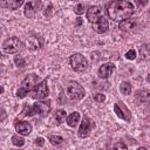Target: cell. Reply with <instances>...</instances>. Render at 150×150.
Listing matches in <instances>:
<instances>
[{
	"instance_id": "obj_1",
	"label": "cell",
	"mask_w": 150,
	"mask_h": 150,
	"mask_svg": "<svg viewBox=\"0 0 150 150\" xmlns=\"http://www.w3.org/2000/svg\"><path fill=\"white\" fill-rule=\"evenodd\" d=\"M134 4L131 1H112L107 7V14L112 21H124L131 18L134 14Z\"/></svg>"
},
{
	"instance_id": "obj_2",
	"label": "cell",
	"mask_w": 150,
	"mask_h": 150,
	"mask_svg": "<svg viewBox=\"0 0 150 150\" xmlns=\"http://www.w3.org/2000/svg\"><path fill=\"white\" fill-rule=\"evenodd\" d=\"M38 83H39V82H38V75H35V74H29V75H27V76L22 80L20 88L16 90V97H19V98L25 97L29 91H32V90L35 88V86H36Z\"/></svg>"
},
{
	"instance_id": "obj_3",
	"label": "cell",
	"mask_w": 150,
	"mask_h": 150,
	"mask_svg": "<svg viewBox=\"0 0 150 150\" xmlns=\"http://www.w3.org/2000/svg\"><path fill=\"white\" fill-rule=\"evenodd\" d=\"M69 63H70L71 69L75 70L76 73H83V71H86L88 69V61L80 53H75V54L70 55Z\"/></svg>"
},
{
	"instance_id": "obj_4",
	"label": "cell",
	"mask_w": 150,
	"mask_h": 150,
	"mask_svg": "<svg viewBox=\"0 0 150 150\" xmlns=\"http://www.w3.org/2000/svg\"><path fill=\"white\" fill-rule=\"evenodd\" d=\"M21 48H22V43H21L20 39L16 38V36L8 38L2 43V49L7 54H15V53L20 52Z\"/></svg>"
},
{
	"instance_id": "obj_5",
	"label": "cell",
	"mask_w": 150,
	"mask_h": 150,
	"mask_svg": "<svg viewBox=\"0 0 150 150\" xmlns=\"http://www.w3.org/2000/svg\"><path fill=\"white\" fill-rule=\"evenodd\" d=\"M66 91H67L68 97L73 101H79V100H82L84 97V89L77 82H70L67 86Z\"/></svg>"
},
{
	"instance_id": "obj_6",
	"label": "cell",
	"mask_w": 150,
	"mask_h": 150,
	"mask_svg": "<svg viewBox=\"0 0 150 150\" xmlns=\"http://www.w3.org/2000/svg\"><path fill=\"white\" fill-rule=\"evenodd\" d=\"M48 95H49V89H48L46 80L39 82L35 86V88L30 91V96L34 100H43V98H47Z\"/></svg>"
},
{
	"instance_id": "obj_7",
	"label": "cell",
	"mask_w": 150,
	"mask_h": 150,
	"mask_svg": "<svg viewBox=\"0 0 150 150\" xmlns=\"http://www.w3.org/2000/svg\"><path fill=\"white\" fill-rule=\"evenodd\" d=\"M50 101H38L32 107V112L38 116H46L50 111Z\"/></svg>"
},
{
	"instance_id": "obj_8",
	"label": "cell",
	"mask_w": 150,
	"mask_h": 150,
	"mask_svg": "<svg viewBox=\"0 0 150 150\" xmlns=\"http://www.w3.org/2000/svg\"><path fill=\"white\" fill-rule=\"evenodd\" d=\"M101 18H103V11L100 6L95 5V6H90L88 9H87V20L90 22V23H95L97 22Z\"/></svg>"
},
{
	"instance_id": "obj_9",
	"label": "cell",
	"mask_w": 150,
	"mask_h": 150,
	"mask_svg": "<svg viewBox=\"0 0 150 150\" xmlns=\"http://www.w3.org/2000/svg\"><path fill=\"white\" fill-rule=\"evenodd\" d=\"M93 127H94L93 121H91L89 117L84 116L83 120H82V122H81V125H80V128H79V131H77L79 137H81V138L88 137L89 134H90V131H91V129H93Z\"/></svg>"
},
{
	"instance_id": "obj_10",
	"label": "cell",
	"mask_w": 150,
	"mask_h": 150,
	"mask_svg": "<svg viewBox=\"0 0 150 150\" xmlns=\"http://www.w3.org/2000/svg\"><path fill=\"white\" fill-rule=\"evenodd\" d=\"M114 111H115V114H116L120 118L124 120L125 122H129V121L131 120V112H130L129 109L125 107V104L122 103V102H117V103L114 104Z\"/></svg>"
},
{
	"instance_id": "obj_11",
	"label": "cell",
	"mask_w": 150,
	"mask_h": 150,
	"mask_svg": "<svg viewBox=\"0 0 150 150\" xmlns=\"http://www.w3.org/2000/svg\"><path fill=\"white\" fill-rule=\"evenodd\" d=\"M41 6H42L41 1H28L25 4L23 13L27 18H33L35 15V13L41 8Z\"/></svg>"
},
{
	"instance_id": "obj_12",
	"label": "cell",
	"mask_w": 150,
	"mask_h": 150,
	"mask_svg": "<svg viewBox=\"0 0 150 150\" xmlns=\"http://www.w3.org/2000/svg\"><path fill=\"white\" fill-rule=\"evenodd\" d=\"M115 64L111 63V62H108V63H103L100 68H98V76L101 79H108L114 71H115Z\"/></svg>"
},
{
	"instance_id": "obj_13",
	"label": "cell",
	"mask_w": 150,
	"mask_h": 150,
	"mask_svg": "<svg viewBox=\"0 0 150 150\" xmlns=\"http://www.w3.org/2000/svg\"><path fill=\"white\" fill-rule=\"evenodd\" d=\"M15 130L18 131L19 135L28 136L32 132V125L28 122H25V121H20V122L15 121Z\"/></svg>"
},
{
	"instance_id": "obj_14",
	"label": "cell",
	"mask_w": 150,
	"mask_h": 150,
	"mask_svg": "<svg viewBox=\"0 0 150 150\" xmlns=\"http://www.w3.org/2000/svg\"><path fill=\"white\" fill-rule=\"evenodd\" d=\"M108 28H109V23H108V20H107L104 16L101 18L97 22H95V23L93 25V29H94L96 33H98V34L105 33V32L108 30Z\"/></svg>"
},
{
	"instance_id": "obj_15",
	"label": "cell",
	"mask_w": 150,
	"mask_h": 150,
	"mask_svg": "<svg viewBox=\"0 0 150 150\" xmlns=\"http://www.w3.org/2000/svg\"><path fill=\"white\" fill-rule=\"evenodd\" d=\"M27 45L30 49H39L42 47V39L38 35H30L27 39Z\"/></svg>"
},
{
	"instance_id": "obj_16",
	"label": "cell",
	"mask_w": 150,
	"mask_h": 150,
	"mask_svg": "<svg viewBox=\"0 0 150 150\" xmlns=\"http://www.w3.org/2000/svg\"><path fill=\"white\" fill-rule=\"evenodd\" d=\"M23 4L22 0H6V1H0V6L8 8V9H18L21 5Z\"/></svg>"
},
{
	"instance_id": "obj_17",
	"label": "cell",
	"mask_w": 150,
	"mask_h": 150,
	"mask_svg": "<svg viewBox=\"0 0 150 150\" xmlns=\"http://www.w3.org/2000/svg\"><path fill=\"white\" fill-rule=\"evenodd\" d=\"M135 27H136V21L131 20V19H128V20L120 22V26H118V28L123 32H131Z\"/></svg>"
},
{
	"instance_id": "obj_18",
	"label": "cell",
	"mask_w": 150,
	"mask_h": 150,
	"mask_svg": "<svg viewBox=\"0 0 150 150\" xmlns=\"http://www.w3.org/2000/svg\"><path fill=\"white\" fill-rule=\"evenodd\" d=\"M79 122H80V112H77V111L71 112V114L67 117V124H68L69 127H71V128H74Z\"/></svg>"
},
{
	"instance_id": "obj_19",
	"label": "cell",
	"mask_w": 150,
	"mask_h": 150,
	"mask_svg": "<svg viewBox=\"0 0 150 150\" xmlns=\"http://www.w3.org/2000/svg\"><path fill=\"white\" fill-rule=\"evenodd\" d=\"M66 117H67V112H66L63 109H57V110H55V112H54V118H55V121H56L57 124L63 123V121L66 120Z\"/></svg>"
},
{
	"instance_id": "obj_20",
	"label": "cell",
	"mask_w": 150,
	"mask_h": 150,
	"mask_svg": "<svg viewBox=\"0 0 150 150\" xmlns=\"http://www.w3.org/2000/svg\"><path fill=\"white\" fill-rule=\"evenodd\" d=\"M136 97H137L138 100L145 102V101H148V100L150 98V90H148V89L137 90V93H136Z\"/></svg>"
},
{
	"instance_id": "obj_21",
	"label": "cell",
	"mask_w": 150,
	"mask_h": 150,
	"mask_svg": "<svg viewBox=\"0 0 150 150\" xmlns=\"http://www.w3.org/2000/svg\"><path fill=\"white\" fill-rule=\"evenodd\" d=\"M49 142L53 144V145H60L63 143V137L62 136H59V135H50L48 137Z\"/></svg>"
},
{
	"instance_id": "obj_22",
	"label": "cell",
	"mask_w": 150,
	"mask_h": 150,
	"mask_svg": "<svg viewBox=\"0 0 150 150\" xmlns=\"http://www.w3.org/2000/svg\"><path fill=\"white\" fill-rule=\"evenodd\" d=\"M120 90H121V93H122L123 95H128V94H130V91H131V84H130L129 82L124 81V82L121 83Z\"/></svg>"
},
{
	"instance_id": "obj_23",
	"label": "cell",
	"mask_w": 150,
	"mask_h": 150,
	"mask_svg": "<svg viewBox=\"0 0 150 150\" xmlns=\"http://www.w3.org/2000/svg\"><path fill=\"white\" fill-rule=\"evenodd\" d=\"M12 143L15 146H22L25 144V139L22 137H20L19 135H13L12 136Z\"/></svg>"
},
{
	"instance_id": "obj_24",
	"label": "cell",
	"mask_w": 150,
	"mask_h": 150,
	"mask_svg": "<svg viewBox=\"0 0 150 150\" xmlns=\"http://www.w3.org/2000/svg\"><path fill=\"white\" fill-rule=\"evenodd\" d=\"M14 63H15L16 67H20V68L26 66V61H25V59L22 56H15L14 57Z\"/></svg>"
},
{
	"instance_id": "obj_25",
	"label": "cell",
	"mask_w": 150,
	"mask_h": 150,
	"mask_svg": "<svg viewBox=\"0 0 150 150\" xmlns=\"http://www.w3.org/2000/svg\"><path fill=\"white\" fill-rule=\"evenodd\" d=\"M84 8H86V5H84V4H82V2H80V4H77V5L75 6L74 12H75L77 15H81V14H83V13H84Z\"/></svg>"
},
{
	"instance_id": "obj_26",
	"label": "cell",
	"mask_w": 150,
	"mask_h": 150,
	"mask_svg": "<svg viewBox=\"0 0 150 150\" xmlns=\"http://www.w3.org/2000/svg\"><path fill=\"white\" fill-rule=\"evenodd\" d=\"M112 150H128V148H127V145H125L124 142L118 141V142H116V143L114 144Z\"/></svg>"
},
{
	"instance_id": "obj_27",
	"label": "cell",
	"mask_w": 150,
	"mask_h": 150,
	"mask_svg": "<svg viewBox=\"0 0 150 150\" xmlns=\"http://www.w3.org/2000/svg\"><path fill=\"white\" fill-rule=\"evenodd\" d=\"M33 112H32V108L28 105V104H25L23 105V110H22V114L21 116H32Z\"/></svg>"
},
{
	"instance_id": "obj_28",
	"label": "cell",
	"mask_w": 150,
	"mask_h": 150,
	"mask_svg": "<svg viewBox=\"0 0 150 150\" xmlns=\"http://www.w3.org/2000/svg\"><path fill=\"white\" fill-rule=\"evenodd\" d=\"M94 100H95L96 102H98V103H102V102H104V101H105V96H104V94L97 93V94H95V95H94Z\"/></svg>"
},
{
	"instance_id": "obj_29",
	"label": "cell",
	"mask_w": 150,
	"mask_h": 150,
	"mask_svg": "<svg viewBox=\"0 0 150 150\" xmlns=\"http://www.w3.org/2000/svg\"><path fill=\"white\" fill-rule=\"evenodd\" d=\"M125 57H127L128 60H134V59L136 57V50H135V49L128 50V52L125 53Z\"/></svg>"
},
{
	"instance_id": "obj_30",
	"label": "cell",
	"mask_w": 150,
	"mask_h": 150,
	"mask_svg": "<svg viewBox=\"0 0 150 150\" xmlns=\"http://www.w3.org/2000/svg\"><path fill=\"white\" fill-rule=\"evenodd\" d=\"M52 12H53V5L49 4L48 7L45 9V13H43V14H45V16H50V15H52Z\"/></svg>"
},
{
	"instance_id": "obj_31",
	"label": "cell",
	"mask_w": 150,
	"mask_h": 150,
	"mask_svg": "<svg viewBox=\"0 0 150 150\" xmlns=\"http://www.w3.org/2000/svg\"><path fill=\"white\" fill-rule=\"evenodd\" d=\"M35 144H36L38 146H42V145L45 144V139H43L42 137H36V138H35Z\"/></svg>"
},
{
	"instance_id": "obj_32",
	"label": "cell",
	"mask_w": 150,
	"mask_h": 150,
	"mask_svg": "<svg viewBox=\"0 0 150 150\" xmlns=\"http://www.w3.org/2000/svg\"><path fill=\"white\" fill-rule=\"evenodd\" d=\"M81 25H82V19H81V18H77V19H76V23H75V26L79 27V26H81Z\"/></svg>"
},
{
	"instance_id": "obj_33",
	"label": "cell",
	"mask_w": 150,
	"mask_h": 150,
	"mask_svg": "<svg viewBox=\"0 0 150 150\" xmlns=\"http://www.w3.org/2000/svg\"><path fill=\"white\" fill-rule=\"evenodd\" d=\"M136 4H137L138 6H144V5H146V4H148V1H138V0H137V1H136Z\"/></svg>"
},
{
	"instance_id": "obj_34",
	"label": "cell",
	"mask_w": 150,
	"mask_h": 150,
	"mask_svg": "<svg viewBox=\"0 0 150 150\" xmlns=\"http://www.w3.org/2000/svg\"><path fill=\"white\" fill-rule=\"evenodd\" d=\"M5 117H6V112H5L4 109H1V122L5 121Z\"/></svg>"
},
{
	"instance_id": "obj_35",
	"label": "cell",
	"mask_w": 150,
	"mask_h": 150,
	"mask_svg": "<svg viewBox=\"0 0 150 150\" xmlns=\"http://www.w3.org/2000/svg\"><path fill=\"white\" fill-rule=\"evenodd\" d=\"M137 150H146V149H145V148H144V146H139V148H138V149H137Z\"/></svg>"
},
{
	"instance_id": "obj_36",
	"label": "cell",
	"mask_w": 150,
	"mask_h": 150,
	"mask_svg": "<svg viewBox=\"0 0 150 150\" xmlns=\"http://www.w3.org/2000/svg\"><path fill=\"white\" fill-rule=\"evenodd\" d=\"M146 81H148V82H150V74L146 76Z\"/></svg>"
}]
</instances>
